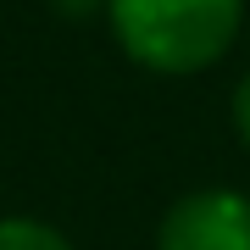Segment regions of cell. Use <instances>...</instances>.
<instances>
[{
  "mask_svg": "<svg viewBox=\"0 0 250 250\" xmlns=\"http://www.w3.org/2000/svg\"><path fill=\"white\" fill-rule=\"evenodd\" d=\"M233 128H239V139L250 145V72L239 78V89H233Z\"/></svg>",
  "mask_w": 250,
  "mask_h": 250,
  "instance_id": "277c9868",
  "label": "cell"
},
{
  "mask_svg": "<svg viewBox=\"0 0 250 250\" xmlns=\"http://www.w3.org/2000/svg\"><path fill=\"white\" fill-rule=\"evenodd\" d=\"M128 62L150 72H200L233 45L245 0H106Z\"/></svg>",
  "mask_w": 250,
  "mask_h": 250,
  "instance_id": "6da1fadb",
  "label": "cell"
},
{
  "mask_svg": "<svg viewBox=\"0 0 250 250\" xmlns=\"http://www.w3.org/2000/svg\"><path fill=\"white\" fill-rule=\"evenodd\" d=\"M156 250H250V195L239 189H195L167 206Z\"/></svg>",
  "mask_w": 250,
  "mask_h": 250,
  "instance_id": "7a4b0ae2",
  "label": "cell"
},
{
  "mask_svg": "<svg viewBox=\"0 0 250 250\" xmlns=\"http://www.w3.org/2000/svg\"><path fill=\"white\" fill-rule=\"evenodd\" d=\"M100 0H62V11H72V17H83V11H95Z\"/></svg>",
  "mask_w": 250,
  "mask_h": 250,
  "instance_id": "5b68a950",
  "label": "cell"
},
{
  "mask_svg": "<svg viewBox=\"0 0 250 250\" xmlns=\"http://www.w3.org/2000/svg\"><path fill=\"white\" fill-rule=\"evenodd\" d=\"M0 250H72V245L39 217H0Z\"/></svg>",
  "mask_w": 250,
  "mask_h": 250,
  "instance_id": "3957f363",
  "label": "cell"
}]
</instances>
